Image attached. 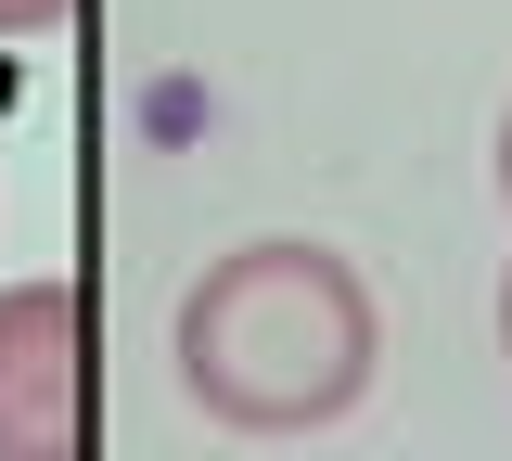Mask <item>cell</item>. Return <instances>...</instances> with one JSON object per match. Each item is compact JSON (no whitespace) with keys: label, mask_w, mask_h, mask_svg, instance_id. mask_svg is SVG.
I'll use <instances>...</instances> for the list:
<instances>
[{"label":"cell","mask_w":512,"mask_h":461,"mask_svg":"<svg viewBox=\"0 0 512 461\" xmlns=\"http://www.w3.org/2000/svg\"><path fill=\"white\" fill-rule=\"evenodd\" d=\"M180 385L231 436H320L372 385V295L333 244H231L180 295Z\"/></svg>","instance_id":"6da1fadb"},{"label":"cell","mask_w":512,"mask_h":461,"mask_svg":"<svg viewBox=\"0 0 512 461\" xmlns=\"http://www.w3.org/2000/svg\"><path fill=\"white\" fill-rule=\"evenodd\" d=\"M0 461H77V282L0 295Z\"/></svg>","instance_id":"7a4b0ae2"},{"label":"cell","mask_w":512,"mask_h":461,"mask_svg":"<svg viewBox=\"0 0 512 461\" xmlns=\"http://www.w3.org/2000/svg\"><path fill=\"white\" fill-rule=\"evenodd\" d=\"M77 0H0V39H26V26H64Z\"/></svg>","instance_id":"3957f363"},{"label":"cell","mask_w":512,"mask_h":461,"mask_svg":"<svg viewBox=\"0 0 512 461\" xmlns=\"http://www.w3.org/2000/svg\"><path fill=\"white\" fill-rule=\"evenodd\" d=\"M500 193H512V116H500Z\"/></svg>","instance_id":"277c9868"},{"label":"cell","mask_w":512,"mask_h":461,"mask_svg":"<svg viewBox=\"0 0 512 461\" xmlns=\"http://www.w3.org/2000/svg\"><path fill=\"white\" fill-rule=\"evenodd\" d=\"M500 346H512V282H500Z\"/></svg>","instance_id":"5b68a950"}]
</instances>
